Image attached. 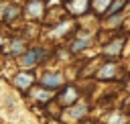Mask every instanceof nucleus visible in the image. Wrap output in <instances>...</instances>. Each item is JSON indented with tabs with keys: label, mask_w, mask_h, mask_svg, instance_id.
I'll list each match as a JSON object with an SVG mask.
<instances>
[{
	"label": "nucleus",
	"mask_w": 130,
	"mask_h": 124,
	"mask_svg": "<svg viewBox=\"0 0 130 124\" xmlns=\"http://www.w3.org/2000/svg\"><path fill=\"white\" fill-rule=\"evenodd\" d=\"M0 47H2V37H0Z\"/></svg>",
	"instance_id": "a211bd4d"
},
{
	"label": "nucleus",
	"mask_w": 130,
	"mask_h": 124,
	"mask_svg": "<svg viewBox=\"0 0 130 124\" xmlns=\"http://www.w3.org/2000/svg\"><path fill=\"white\" fill-rule=\"evenodd\" d=\"M32 75L30 73H18L16 77H14V85L16 87H20V89H28L30 85H32Z\"/></svg>",
	"instance_id": "6e6552de"
},
{
	"label": "nucleus",
	"mask_w": 130,
	"mask_h": 124,
	"mask_svg": "<svg viewBox=\"0 0 130 124\" xmlns=\"http://www.w3.org/2000/svg\"><path fill=\"white\" fill-rule=\"evenodd\" d=\"M6 53H8V55H14V57H16V55L20 57V55L24 53V41H22V39H14V41H10V47L6 49Z\"/></svg>",
	"instance_id": "9d476101"
},
{
	"label": "nucleus",
	"mask_w": 130,
	"mask_h": 124,
	"mask_svg": "<svg viewBox=\"0 0 130 124\" xmlns=\"http://www.w3.org/2000/svg\"><path fill=\"white\" fill-rule=\"evenodd\" d=\"M71 26H73V22H61V24H59V28H55V30H53V37H61V35H63V33H67Z\"/></svg>",
	"instance_id": "4468645a"
},
{
	"label": "nucleus",
	"mask_w": 130,
	"mask_h": 124,
	"mask_svg": "<svg viewBox=\"0 0 130 124\" xmlns=\"http://www.w3.org/2000/svg\"><path fill=\"white\" fill-rule=\"evenodd\" d=\"M120 22H122V16H120V14H114L110 20H106V24H104V26H108V28H116Z\"/></svg>",
	"instance_id": "2eb2a0df"
},
{
	"label": "nucleus",
	"mask_w": 130,
	"mask_h": 124,
	"mask_svg": "<svg viewBox=\"0 0 130 124\" xmlns=\"http://www.w3.org/2000/svg\"><path fill=\"white\" fill-rule=\"evenodd\" d=\"M77 98H79V94H77L75 87H65V89L61 91L57 104H59V106H73V102H75Z\"/></svg>",
	"instance_id": "7ed1b4c3"
},
{
	"label": "nucleus",
	"mask_w": 130,
	"mask_h": 124,
	"mask_svg": "<svg viewBox=\"0 0 130 124\" xmlns=\"http://www.w3.org/2000/svg\"><path fill=\"white\" fill-rule=\"evenodd\" d=\"M128 89H130V85H128Z\"/></svg>",
	"instance_id": "6ab92c4d"
},
{
	"label": "nucleus",
	"mask_w": 130,
	"mask_h": 124,
	"mask_svg": "<svg viewBox=\"0 0 130 124\" xmlns=\"http://www.w3.org/2000/svg\"><path fill=\"white\" fill-rule=\"evenodd\" d=\"M26 12H28V16H32V18H39V16H43V12H45V4H43V2H26Z\"/></svg>",
	"instance_id": "1a4fd4ad"
},
{
	"label": "nucleus",
	"mask_w": 130,
	"mask_h": 124,
	"mask_svg": "<svg viewBox=\"0 0 130 124\" xmlns=\"http://www.w3.org/2000/svg\"><path fill=\"white\" fill-rule=\"evenodd\" d=\"M85 112H87V108L81 104V106H75V110H71V116H73V118H81Z\"/></svg>",
	"instance_id": "f3484780"
},
{
	"label": "nucleus",
	"mask_w": 130,
	"mask_h": 124,
	"mask_svg": "<svg viewBox=\"0 0 130 124\" xmlns=\"http://www.w3.org/2000/svg\"><path fill=\"white\" fill-rule=\"evenodd\" d=\"M47 53L43 51V49H39V47H35V49H28V51H24L22 55H20V59H18V63H20V67H32V65H37L39 61H43V57H45Z\"/></svg>",
	"instance_id": "f257e3e1"
},
{
	"label": "nucleus",
	"mask_w": 130,
	"mask_h": 124,
	"mask_svg": "<svg viewBox=\"0 0 130 124\" xmlns=\"http://www.w3.org/2000/svg\"><path fill=\"white\" fill-rule=\"evenodd\" d=\"M41 83L45 87H61L63 85V75L61 73H45L41 77Z\"/></svg>",
	"instance_id": "423d86ee"
},
{
	"label": "nucleus",
	"mask_w": 130,
	"mask_h": 124,
	"mask_svg": "<svg viewBox=\"0 0 130 124\" xmlns=\"http://www.w3.org/2000/svg\"><path fill=\"white\" fill-rule=\"evenodd\" d=\"M89 8H95L98 14H106L108 8H110V2H108V0H106V2H89Z\"/></svg>",
	"instance_id": "f8f14e48"
},
{
	"label": "nucleus",
	"mask_w": 130,
	"mask_h": 124,
	"mask_svg": "<svg viewBox=\"0 0 130 124\" xmlns=\"http://www.w3.org/2000/svg\"><path fill=\"white\" fill-rule=\"evenodd\" d=\"M122 49H124V37H118L114 41H110L106 47H104V55L108 59H118L122 55Z\"/></svg>",
	"instance_id": "f03ea898"
},
{
	"label": "nucleus",
	"mask_w": 130,
	"mask_h": 124,
	"mask_svg": "<svg viewBox=\"0 0 130 124\" xmlns=\"http://www.w3.org/2000/svg\"><path fill=\"white\" fill-rule=\"evenodd\" d=\"M120 8H126V2H122V0H118V2H110V8H108L106 16H114V14H118Z\"/></svg>",
	"instance_id": "9b49d317"
},
{
	"label": "nucleus",
	"mask_w": 130,
	"mask_h": 124,
	"mask_svg": "<svg viewBox=\"0 0 130 124\" xmlns=\"http://www.w3.org/2000/svg\"><path fill=\"white\" fill-rule=\"evenodd\" d=\"M18 14H20V10H18L16 6H6V10H4V20L10 22V20H14Z\"/></svg>",
	"instance_id": "ddd939ff"
},
{
	"label": "nucleus",
	"mask_w": 130,
	"mask_h": 124,
	"mask_svg": "<svg viewBox=\"0 0 130 124\" xmlns=\"http://www.w3.org/2000/svg\"><path fill=\"white\" fill-rule=\"evenodd\" d=\"M116 73H118V65H116L114 61H110V63H106L104 67H100V69H98L95 77H98V79H114V77H116Z\"/></svg>",
	"instance_id": "39448f33"
},
{
	"label": "nucleus",
	"mask_w": 130,
	"mask_h": 124,
	"mask_svg": "<svg viewBox=\"0 0 130 124\" xmlns=\"http://www.w3.org/2000/svg\"><path fill=\"white\" fill-rule=\"evenodd\" d=\"M32 91H35L32 96L39 98V100H43V102H47V100L51 98V91H49V89H32Z\"/></svg>",
	"instance_id": "dca6fc26"
},
{
	"label": "nucleus",
	"mask_w": 130,
	"mask_h": 124,
	"mask_svg": "<svg viewBox=\"0 0 130 124\" xmlns=\"http://www.w3.org/2000/svg\"><path fill=\"white\" fill-rule=\"evenodd\" d=\"M65 6L69 8V12H71L73 16H81L83 12L89 10V2H85V0H81V2H67Z\"/></svg>",
	"instance_id": "0eeeda50"
},
{
	"label": "nucleus",
	"mask_w": 130,
	"mask_h": 124,
	"mask_svg": "<svg viewBox=\"0 0 130 124\" xmlns=\"http://www.w3.org/2000/svg\"><path fill=\"white\" fill-rule=\"evenodd\" d=\"M128 22H130V20H128Z\"/></svg>",
	"instance_id": "aec40b11"
},
{
	"label": "nucleus",
	"mask_w": 130,
	"mask_h": 124,
	"mask_svg": "<svg viewBox=\"0 0 130 124\" xmlns=\"http://www.w3.org/2000/svg\"><path fill=\"white\" fill-rule=\"evenodd\" d=\"M91 35H79L77 39H73L71 41V45H69V49H71V53H79V51H83L85 47H89L91 45Z\"/></svg>",
	"instance_id": "20e7f679"
}]
</instances>
